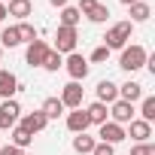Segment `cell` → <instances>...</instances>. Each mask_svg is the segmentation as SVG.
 Listing matches in <instances>:
<instances>
[{"mask_svg": "<svg viewBox=\"0 0 155 155\" xmlns=\"http://www.w3.org/2000/svg\"><path fill=\"white\" fill-rule=\"evenodd\" d=\"M146 58H149V52H146L140 43H134V46H125V49H122L119 67H122L125 73H137L140 67H146Z\"/></svg>", "mask_w": 155, "mask_h": 155, "instance_id": "cell-1", "label": "cell"}, {"mask_svg": "<svg viewBox=\"0 0 155 155\" xmlns=\"http://www.w3.org/2000/svg\"><path fill=\"white\" fill-rule=\"evenodd\" d=\"M131 34H134V25H131V21H116V25L107 31L104 46H107L110 52H113V49H125L128 40H131Z\"/></svg>", "mask_w": 155, "mask_h": 155, "instance_id": "cell-2", "label": "cell"}, {"mask_svg": "<svg viewBox=\"0 0 155 155\" xmlns=\"http://www.w3.org/2000/svg\"><path fill=\"white\" fill-rule=\"evenodd\" d=\"M18 119H21V107H18L15 97H9V101L0 104V131H12L18 125Z\"/></svg>", "mask_w": 155, "mask_h": 155, "instance_id": "cell-3", "label": "cell"}, {"mask_svg": "<svg viewBox=\"0 0 155 155\" xmlns=\"http://www.w3.org/2000/svg\"><path fill=\"white\" fill-rule=\"evenodd\" d=\"M64 67H67V73H70V79H73V82H82L85 76H88V70H91L88 58H82L79 52H70L67 61H64Z\"/></svg>", "mask_w": 155, "mask_h": 155, "instance_id": "cell-4", "label": "cell"}, {"mask_svg": "<svg viewBox=\"0 0 155 155\" xmlns=\"http://www.w3.org/2000/svg\"><path fill=\"white\" fill-rule=\"evenodd\" d=\"M76 40H79L76 28H61V25H58V31H55V52H58V55L76 52Z\"/></svg>", "mask_w": 155, "mask_h": 155, "instance_id": "cell-5", "label": "cell"}, {"mask_svg": "<svg viewBox=\"0 0 155 155\" xmlns=\"http://www.w3.org/2000/svg\"><path fill=\"white\" fill-rule=\"evenodd\" d=\"M82 94H85V88H82V82H67L64 88H61V104H64V110H79L82 107Z\"/></svg>", "mask_w": 155, "mask_h": 155, "instance_id": "cell-6", "label": "cell"}, {"mask_svg": "<svg viewBox=\"0 0 155 155\" xmlns=\"http://www.w3.org/2000/svg\"><path fill=\"white\" fill-rule=\"evenodd\" d=\"M97 137H101V143H110V146H116V143H122V140H128L125 137V128L122 125H116V122H104V125H97Z\"/></svg>", "mask_w": 155, "mask_h": 155, "instance_id": "cell-7", "label": "cell"}, {"mask_svg": "<svg viewBox=\"0 0 155 155\" xmlns=\"http://www.w3.org/2000/svg\"><path fill=\"white\" fill-rule=\"evenodd\" d=\"M131 119H134V104H128V101H113L110 104V122L125 128Z\"/></svg>", "mask_w": 155, "mask_h": 155, "instance_id": "cell-8", "label": "cell"}, {"mask_svg": "<svg viewBox=\"0 0 155 155\" xmlns=\"http://www.w3.org/2000/svg\"><path fill=\"white\" fill-rule=\"evenodd\" d=\"M125 137H131L134 143H149V137H152V125H149V122H143V119H131V122H128Z\"/></svg>", "mask_w": 155, "mask_h": 155, "instance_id": "cell-9", "label": "cell"}, {"mask_svg": "<svg viewBox=\"0 0 155 155\" xmlns=\"http://www.w3.org/2000/svg\"><path fill=\"white\" fill-rule=\"evenodd\" d=\"M46 52H49L46 40H34V43H28V52H25V61H28L31 67H43V58H46Z\"/></svg>", "mask_w": 155, "mask_h": 155, "instance_id": "cell-10", "label": "cell"}, {"mask_svg": "<svg viewBox=\"0 0 155 155\" xmlns=\"http://www.w3.org/2000/svg\"><path fill=\"white\" fill-rule=\"evenodd\" d=\"M88 128H91V122H88V116H85L82 107L73 110V113H67V131H73V134H85Z\"/></svg>", "mask_w": 155, "mask_h": 155, "instance_id": "cell-11", "label": "cell"}, {"mask_svg": "<svg viewBox=\"0 0 155 155\" xmlns=\"http://www.w3.org/2000/svg\"><path fill=\"white\" fill-rule=\"evenodd\" d=\"M18 88H21V85H18V79H15V73H9V70L0 67V97L9 101V97H15Z\"/></svg>", "mask_w": 155, "mask_h": 155, "instance_id": "cell-12", "label": "cell"}, {"mask_svg": "<svg viewBox=\"0 0 155 155\" xmlns=\"http://www.w3.org/2000/svg\"><path fill=\"white\" fill-rule=\"evenodd\" d=\"M18 125H21V128H25L28 134H40V131H43V128L49 125V119H46V116H43L40 110H34V113H28V116H25V119H21Z\"/></svg>", "mask_w": 155, "mask_h": 155, "instance_id": "cell-13", "label": "cell"}, {"mask_svg": "<svg viewBox=\"0 0 155 155\" xmlns=\"http://www.w3.org/2000/svg\"><path fill=\"white\" fill-rule=\"evenodd\" d=\"M94 91H97V101H101V104H113V101H119V85H116L113 79H101Z\"/></svg>", "mask_w": 155, "mask_h": 155, "instance_id": "cell-14", "label": "cell"}, {"mask_svg": "<svg viewBox=\"0 0 155 155\" xmlns=\"http://www.w3.org/2000/svg\"><path fill=\"white\" fill-rule=\"evenodd\" d=\"M82 110H85V116H88L91 125H104V122L110 119V107L101 104V101H94V104H88V107H82Z\"/></svg>", "mask_w": 155, "mask_h": 155, "instance_id": "cell-15", "label": "cell"}, {"mask_svg": "<svg viewBox=\"0 0 155 155\" xmlns=\"http://www.w3.org/2000/svg\"><path fill=\"white\" fill-rule=\"evenodd\" d=\"M34 12V0H9L6 3V15H15V18H28Z\"/></svg>", "mask_w": 155, "mask_h": 155, "instance_id": "cell-16", "label": "cell"}, {"mask_svg": "<svg viewBox=\"0 0 155 155\" xmlns=\"http://www.w3.org/2000/svg\"><path fill=\"white\" fill-rule=\"evenodd\" d=\"M143 97V85L140 82H125V85H119V101H128V104H137Z\"/></svg>", "mask_w": 155, "mask_h": 155, "instance_id": "cell-17", "label": "cell"}, {"mask_svg": "<svg viewBox=\"0 0 155 155\" xmlns=\"http://www.w3.org/2000/svg\"><path fill=\"white\" fill-rule=\"evenodd\" d=\"M82 15H85L88 21H94V25H104V21L110 18V9H107V3H101V0H94V3H91V6H88V9L82 12Z\"/></svg>", "mask_w": 155, "mask_h": 155, "instance_id": "cell-18", "label": "cell"}, {"mask_svg": "<svg viewBox=\"0 0 155 155\" xmlns=\"http://www.w3.org/2000/svg\"><path fill=\"white\" fill-rule=\"evenodd\" d=\"M128 9H131V25H140V21H146L152 15V6L146 3V0H137V3H131Z\"/></svg>", "mask_w": 155, "mask_h": 155, "instance_id": "cell-19", "label": "cell"}, {"mask_svg": "<svg viewBox=\"0 0 155 155\" xmlns=\"http://www.w3.org/2000/svg\"><path fill=\"white\" fill-rule=\"evenodd\" d=\"M40 113L52 122V119H58V116H64V104L58 101V97H46L43 101V107H40Z\"/></svg>", "mask_w": 155, "mask_h": 155, "instance_id": "cell-20", "label": "cell"}, {"mask_svg": "<svg viewBox=\"0 0 155 155\" xmlns=\"http://www.w3.org/2000/svg\"><path fill=\"white\" fill-rule=\"evenodd\" d=\"M94 137H88V134H76L73 137V152H79V155H91V149H94Z\"/></svg>", "mask_w": 155, "mask_h": 155, "instance_id": "cell-21", "label": "cell"}, {"mask_svg": "<svg viewBox=\"0 0 155 155\" xmlns=\"http://www.w3.org/2000/svg\"><path fill=\"white\" fill-rule=\"evenodd\" d=\"M58 21H61V28H76V25L82 21V15H79V9H76V6H64L61 15H58Z\"/></svg>", "mask_w": 155, "mask_h": 155, "instance_id": "cell-22", "label": "cell"}, {"mask_svg": "<svg viewBox=\"0 0 155 155\" xmlns=\"http://www.w3.org/2000/svg\"><path fill=\"white\" fill-rule=\"evenodd\" d=\"M140 119L149 122V125L155 122V97H152V94H143V97H140Z\"/></svg>", "mask_w": 155, "mask_h": 155, "instance_id": "cell-23", "label": "cell"}, {"mask_svg": "<svg viewBox=\"0 0 155 155\" xmlns=\"http://www.w3.org/2000/svg\"><path fill=\"white\" fill-rule=\"evenodd\" d=\"M31 143H34V134H28L21 125H15V128H12V146H18V149H28Z\"/></svg>", "mask_w": 155, "mask_h": 155, "instance_id": "cell-24", "label": "cell"}, {"mask_svg": "<svg viewBox=\"0 0 155 155\" xmlns=\"http://www.w3.org/2000/svg\"><path fill=\"white\" fill-rule=\"evenodd\" d=\"M15 46H21L18 31L15 28H3V34H0V49H15Z\"/></svg>", "mask_w": 155, "mask_h": 155, "instance_id": "cell-25", "label": "cell"}, {"mask_svg": "<svg viewBox=\"0 0 155 155\" xmlns=\"http://www.w3.org/2000/svg\"><path fill=\"white\" fill-rule=\"evenodd\" d=\"M15 31H18V40H21V43H34V40H40V37H37V28H34L31 21H18Z\"/></svg>", "mask_w": 155, "mask_h": 155, "instance_id": "cell-26", "label": "cell"}, {"mask_svg": "<svg viewBox=\"0 0 155 155\" xmlns=\"http://www.w3.org/2000/svg\"><path fill=\"white\" fill-rule=\"evenodd\" d=\"M58 67H64V58H61L55 49H49V52H46V58H43V70H49V73H58Z\"/></svg>", "mask_w": 155, "mask_h": 155, "instance_id": "cell-27", "label": "cell"}, {"mask_svg": "<svg viewBox=\"0 0 155 155\" xmlns=\"http://www.w3.org/2000/svg\"><path fill=\"white\" fill-rule=\"evenodd\" d=\"M107 58H110V49H107V46H97V49L91 52V58H88V64H104Z\"/></svg>", "mask_w": 155, "mask_h": 155, "instance_id": "cell-28", "label": "cell"}, {"mask_svg": "<svg viewBox=\"0 0 155 155\" xmlns=\"http://www.w3.org/2000/svg\"><path fill=\"white\" fill-rule=\"evenodd\" d=\"M91 155H116V146H110V143H94V149H91Z\"/></svg>", "mask_w": 155, "mask_h": 155, "instance_id": "cell-29", "label": "cell"}, {"mask_svg": "<svg viewBox=\"0 0 155 155\" xmlns=\"http://www.w3.org/2000/svg\"><path fill=\"white\" fill-rule=\"evenodd\" d=\"M131 155H155V146H152V143H137V146L131 149Z\"/></svg>", "mask_w": 155, "mask_h": 155, "instance_id": "cell-30", "label": "cell"}, {"mask_svg": "<svg viewBox=\"0 0 155 155\" xmlns=\"http://www.w3.org/2000/svg\"><path fill=\"white\" fill-rule=\"evenodd\" d=\"M0 155H25V149H18V146H3V149H0Z\"/></svg>", "mask_w": 155, "mask_h": 155, "instance_id": "cell-31", "label": "cell"}, {"mask_svg": "<svg viewBox=\"0 0 155 155\" xmlns=\"http://www.w3.org/2000/svg\"><path fill=\"white\" fill-rule=\"evenodd\" d=\"M49 3H52V6H61V9H64V6H70V0H49Z\"/></svg>", "mask_w": 155, "mask_h": 155, "instance_id": "cell-32", "label": "cell"}, {"mask_svg": "<svg viewBox=\"0 0 155 155\" xmlns=\"http://www.w3.org/2000/svg\"><path fill=\"white\" fill-rule=\"evenodd\" d=\"M6 18V3H0V21Z\"/></svg>", "mask_w": 155, "mask_h": 155, "instance_id": "cell-33", "label": "cell"}, {"mask_svg": "<svg viewBox=\"0 0 155 155\" xmlns=\"http://www.w3.org/2000/svg\"><path fill=\"white\" fill-rule=\"evenodd\" d=\"M122 3H125V6H131V3H137V0H122Z\"/></svg>", "mask_w": 155, "mask_h": 155, "instance_id": "cell-34", "label": "cell"}, {"mask_svg": "<svg viewBox=\"0 0 155 155\" xmlns=\"http://www.w3.org/2000/svg\"><path fill=\"white\" fill-rule=\"evenodd\" d=\"M0 3H9V0H0Z\"/></svg>", "mask_w": 155, "mask_h": 155, "instance_id": "cell-35", "label": "cell"}, {"mask_svg": "<svg viewBox=\"0 0 155 155\" xmlns=\"http://www.w3.org/2000/svg\"><path fill=\"white\" fill-rule=\"evenodd\" d=\"M0 58H3V49H0Z\"/></svg>", "mask_w": 155, "mask_h": 155, "instance_id": "cell-36", "label": "cell"}]
</instances>
